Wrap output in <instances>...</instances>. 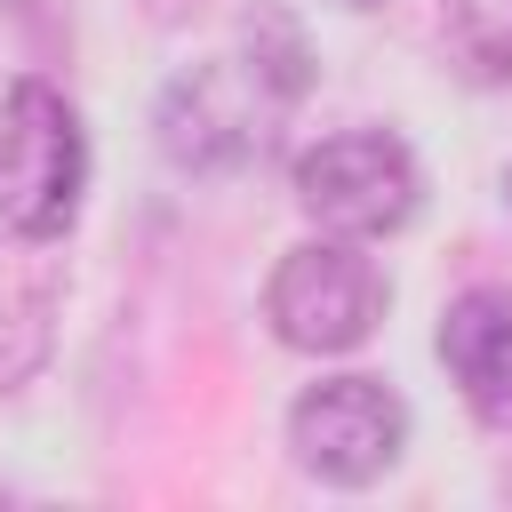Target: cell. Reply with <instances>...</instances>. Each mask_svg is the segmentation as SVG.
Returning <instances> with one entry per match:
<instances>
[{"label":"cell","instance_id":"6da1fadb","mask_svg":"<svg viewBox=\"0 0 512 512\" xmlns=\"http://www.w3.org/2000/svg\"><path fill=\"white\" fill-rule=\"evenodd\" d=\"M88 192V128L72 96L40 72L8 80L0 96V240L48 248L72 232Z\"/></svg>","mask_w":512,"mask_h":512},{"label":"cell","instance_id":"7a4b0ae2","mask_svg":"<svg viewBox=\"0 0 512 512\" xmlns=\"http://www.w3.org/2000/svg\"><path fill=\"white\" fill-rule=\"evenodd\" d=\"M384 304H392V280L384 264L368 256V240H344V232H312L296 240L272 280H264V320L288 352L304 360H336V352H360L376 328H384Z\"/></svg>","mask_w":512,"mask_h":512},{"label":"cell","instance_id":"3957f363","mask_svg":"<svg viewBox=\"0 0 512 512\" xmlns=\"http://www.w3.org/2000/svg\"><path fill=\"white\" fill-rule=\"evenodd\" d=\"M288 104L248 72V56H208V64H184L160 96H152V144L168 168L184 176H240L264 160L272 144V120Z\"/></svg>","mask_w":512,"mask_h":512},{"label":"cell","instance_id":"277c9868","mask_svg":"<svg viewBox=\"0 0 512 512\" xmlns=\"http://www.w3.org/2000/svg\"><path fill=\"white\" fill-rule=\"evenodd\" d=\"M296 208L344 240H392L424 208V168L392 128H336L296 152Z\"/></svg>","mask_w":512,"mask_h":512},{"label":"cell","instance_id":"5b68a950","mask_svg":"<svg viewBox=\"0 0 512 512\" xmlns=\"http://www.w3.org/2000/svg\"><path fill=\"white\" fill-rule=\"evenodd\" d=\"M288 456L320 488H376L408 456V400L384 376H320L288 400Z\"/></svg>","mask_w":512,"mask_h":512},{"label":"cell","instance_id":"8992f818","mask_svg":"<svg viewBox=\"0 0 512 512\" xmlns=\"http://www.w3.org/2000/svg\"><path fill=\"white\" fill-rule=\"evenodd\" d=\"M440 368L472 424L512 432V288H464L440 312Z\"/></svg>","mask_w":512,"mask_h":512},{"label":"cell","instance_id":"52a82bcc","mask_svg":"<svg viewBox=\"0 0 512 512\" xmlns=\"http://www.w3.org/2000/svg\"><path fill=\"white\" fill-rule=\"evenodd\" d=\"M240 56H248V72L296 112L304 96H312V80H320V56H312V32L296 24V8H280V0H256L248 16H240Z\"/></svg>","mask_w":512,"mask_h":512},{"label":"cell","instance_id":"ba28073f","mask_svg":"<svg viewBox=\"0 0 512 512\" xmlns=\"http://www.w3.org/2000/svg\"><path fill=\"white\" fill-rule=\"evenodd\" d=\"M440 56L472 88H512V0H440Z\"/></svg>","mask_w":512,"mask_h":512},{"label":"cell","instance_id":"9c48e42d","mask_svg":"<svg viewBox=\"0 0 512 512\" xmlns=\"http://www.w3.org/2000/svg\"><path fill=\"white\" fill-rule=\"evenodd\" d=\"M336 8H392V0H336Z\"/></svg>","mask_w":512,"mask_h":512}]
</instances>
